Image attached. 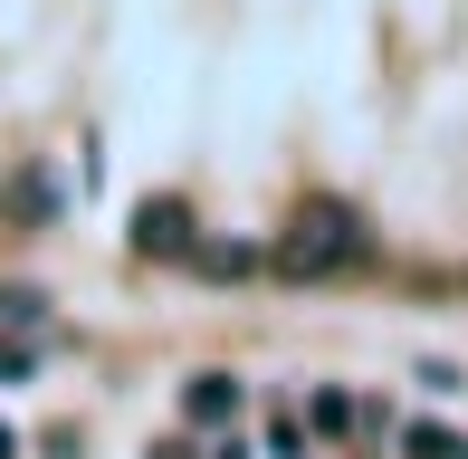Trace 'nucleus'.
Returning a JSON list of instances; mask_svg holds the SVG:
<instances>
[{"label": "nucleus", "instance_id": "423d86ee", "mask_svg": "<svg viewBox=\"0 0 468 459\" xmlns=\"http://www.w3.org/2000/svg\"><path fill=\"white\" fill-rule=\"evenodd\" d=\"M401 441H411V459H459V441L440 422H420V431H401Z\"/></svg>", "mask_w": 468, "mask_h": 459}, {"label": "nucleus", "instance_id": "0eeeda50", "mask_svg": "<svg viewBox=\"0 0 468 459\" xmlns=\"http://www.w3.org/2000/svg\"><path fill=\"white\" fill-rule=\"evenodd\" d=\"M29 364H38L29 336H0V383H29Z\"/></svg>", "mask_w": 468, "mask_h": 459}, {"label": "nucleus", "instance_id": "6e6552de", "mask_svg": "<svg viewBox=\"0 0 468 459\" xmlns=\"http://www.w3.org/2000/svg\"><path fill=\"white\" fill-rule=\"evenodd\" d=\"M0 459H19V431H10V422H0Z\"/></svg>", "mask_w": 468, "mask_h": 459}, {"label": "nucleus", "instance_id": "20e7f679", "mask_svg": "<svg viewBox=\"0 0 468 459\" xmlns=\"http://www.w3.org/2000/svg\"><path fill=\"white\" fill-rule=\"evenodd\" d=\"M191 268H201V278H220V287H229V278H249V268H259V259H249L239 240H191Z\"/></svg>", "mask_w": 468, "mask_h": 459}, {"label": "nucleus", "instance_id": "f03ea898", "mask_svg": "<svg viewBox=\"0 0 468 459\" xmlns=\"http://www.w3.org/2000/svg\"><path fill=\"white\" fill-rule=\"evenodd\" d=\"M134 259H191V201H144L134 211Z\"/></svg>", "mask_w": 468, "mask_h": 459}, {"label": "nucleus", "instance_id": "7ed1b4c3", "mask_svg": "<svg viewBox=\"0 0 468 459\" xmlns=\"http://www.w3.org/2000/svg\"><path fill=\"white\" fill-rule=\"evenodd\" d=\"M239 402H249V392L229 383V373H191V383H182V422H201V431L239 422Z\"/></svg>", "mask_w": 468, "mask_h": 459}, {"label": "nucleus", "instance_id": "39448f33", "mask_svg": "<svg viewBox=\"0 0 468 459\" xmlns=\"http://www.w3.org/2000/svg\"><path fill=\"white\" fill-rule=\"evenodd\" d=\"M48 326V297L38 287H0V336H38Z\"/></svg>", "mask_w": 468, "mask_h": 459}, {"label": "nucleus", "instance_id": "1a4fd4ad", "mask_svg": "<svg viewBox=\"0 0 468 459\" xmlns=\"http://www.w3.org/2000/svg\"><path fill=\"white\" fill-rule=\"evenodd\" d=\"M154 459H191V450H182V441H163V450H154Z\"/></svg>", "mask_w": 468, "mask_h": 459}, {"label": "nucleus", "instance_id": "f257e3e1", "mask_svg": "<svg viewBox=\"0 0 468 459\" xmlns=\"http://www.w3.org/2000/svg\"><path fill=\"white\" fill-rule=\"evenodd\" d=\"M364 259V220L345 201H296L278 230V278H335V268Z\"/></svg>", "mask_w": 468, "mask_h": 459}]
</instances>
